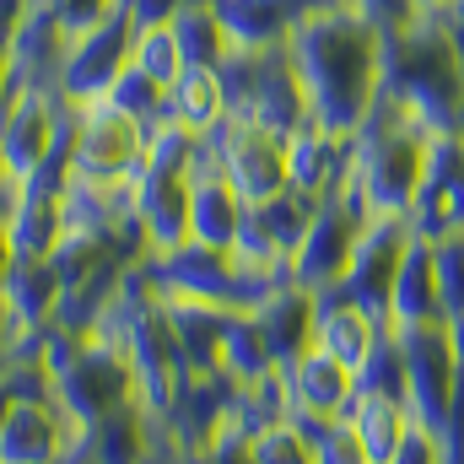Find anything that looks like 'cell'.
I'll return each mask as SVG.
<instances>
[{
  "label": "cell",
  "instance_id": "6da1fadb",
  "mask_svg": "<svg viewBox=\"0 0 464 464\" xmlns=\"http://www.w3.org/2000/svg\"><path fill=\"white\" fill-rule=\"evenodd\" d=\"M383 49H389V33L362 11H351L346 0L303 11V22L286 38V60L297 71L308 119L319 130L351 140L367 124L383 92Z\"/></svg>",
  "mask_w": 464,
  "mask_h": 464
},
{
  "label": "cell",
  "instance_id": "7a4b0ae2",
  "mask_svg": "<svg viewBox=\"0 0 464 464\" xmlns=\"http://www.w3.org/2000/svg\"><path fill=\"white\" fill-rule=\"evenodd\" d=\"M383 98L432 130H464V44L443 16H411L383 49Z\"/></svg>",
  "mask_w": 464,
  "mask_h": 464
},
{
  "label": "cell",
  "instance_id": "3957f363",
  "mask_svg": "<svg viewBox=\"0 0 464 464\" xmlns=\"http://www.w3.org/2000/svg\"><path fill=\"white\" fill-rule=\"evenodd\" d=\"M432 135L438 130L427 119H416L405 103L378 92L367 124L351 135V168H346V179L356 184V195L372 217H405L411 211V200L421 189Z\"/></svg>",
  "mask_w": 464,
  "mask_h": 464
},
{
  "label": "cell",
  "instance_id": "277c9868",
  "mask_svg": "<svg viewBox=\"0 0 464 464\" xmlns=\"http://www.w3.org/2000/svg\"><path fill=\"white\" fill-rule=\"evenodd\" d=\"M367 222H372V211L362 206L356 184L341 179V189L314 206L308 232L297 237V248H292V259H286V281L303 286V292H314V297H319V292H335V286L346 281L351 248H356V237H362Z\"/></svg>",
  "mask_w": 464,
  "mask_h": 464
},
{
  "label": "cell",
  "instance_id": "5b68a950",
  "mask_svg": "<svg viewBox=\"0 0 464 464\" xmlns=\"http://www.w3.org/2000/svg\"><path fill=\"white\" fill-rule=\"evenodd\" d=\"M222 76V98H227V114L259 119L281 135H292L303 119H308V103H303V87H297V71L286 60V49H232L227 60L217 65Z\"/></svg>",
  "mask_w": 464,
  "mask_h": 464
},
{
  "label": "cell",
  "instance_id": "8992f818",
  "mask_svg": "<svg viewBox=\"0 0 464 464\" xmlns=\"http://www.w3.org/2000/svg\"><path fill=\"white\" fill-rule=\"evenodd\" d=\"M71 173L92 184H135L146 173V124L98 103H71Z\"/></svg>",
  "mask_w": 464,
  "mask_h": 464
},
{
  "label": "cell",
  "instance_id": "52a82bcc",
  "mask_svg": "<svg viewBox=\"0 0 464 464\" xmlns=\"http://www.w3.org/2000/svg\"><path fill=\"white\" fill-rule=\"evenodd\" d=\"M222 168L232 189L243 195V206H259V200H276L286 189V135L259 124V119L227 114L211 135H200Z\"/></svg>",
  "mask_w": 464,
  "mask_h": 464
},
{
  "label": "cell",
  "instance_id": "ba28073f",
  "mask_svg": "<svg viewBox=\"0 0 464 464\" xmlns=\"http://www.w3.org/2000/svg\"><path fill=\"white\" fill-rule=\"evenodd\" d=\"M394 341H400V362H405V405H411L416 427L438 432L464 394V367H459V356H454L449 324L400 330Z\"/></svg>",
  "mask_w": 464,
  "mask_h": 464
},
{
  "label": "cell",
  "instance_id": "9c48e42d",
  "mask_svg": "<svg viewBox=\"0 0 464 464\" xmlns=\"http://www.w3.org/2000/svg\"><path fill=\"white\" fill-rule=\"evenodd\" d=\"M60 146H71V103L44 87H22L16 103L0 119V173L22 184L38 162H49Z\"/></svg>",
  "mask_w": 464,
  "mask_h": 464
},
{
  "label": "cell",
  "instance_id": "30bf717a",
  "mask_svg": "<svg viewBox=\"0 0 464 464\" xmlns=\"http://www.w3.org/2000/svg\"><path fill=\"white\" fill-rule=\"evenodd\" d=\"M130 38H135V22L124 16V5H119L114 16H103L98 27L71 33L54 92H60L65 103H98V98H109V87L119 82V71L130 65Z\"/></svg>",
  "mask_w": 464,
  "mask_h": 464
},
{
  "label": "cell",
  "instance_id": "8fae6325",
  "mask_svg": "<svg viewBox=\"0 0 464 464\" xmlns=\"http://www.w3.org/2000/svg\"><path fill=\"white\" fill-rule=\"evenodd\" d=\"M130 400H135V378H130L124 356H119L114 346H103V341H92V335H87L82 356L54 378V405H60L82 432L98 427L109 411L130 405Z\"/></svg>",
  "mask_w": 464,
  "mask_h": 464
},
{
  "label": "cell",
  "instance_id": "7c38bea8",
  "mask_svg": "<svg viewBox=\"0 0 464 464\" xmlns=\"http://www.w3.org/2000/svg\"><path fill=\"white\" fill-rule=\"evenodd\" d=\"M405 222L427 243H438L449 232H464V130H438L427 140L421 189H416Z\"/></svg>",
  "mask_w": 464,
  "mask_h": 464
},
{
  "label": "cell",
  "instance_id": "4fadbf2b",
  "mask_svg": "<svg viewBox=\"0 0 464 464\" xmlns=\"http://www.w3.org/2000/svg\"><path fill=\"white\" fill-rule=\"evenodd\" d=\"M411 222L405 217H372L362 237H356V248H351V270L346 281H341V292H346L351 303H362L378 324L389 319V292H394V270H400V259H405V248H411ZM389 330V324H383Z\"/></svg>",
  "mask_w": 464,
  "mask_h": 464
},
{
  "label": "cell",
  "instance_id": "5bb4252c",
  "mask_svg": "<svg viewBox=\"0 0 464 464\" xmlns=\"http://www.w3.org/2000/svg\"><path fill=\"white\" fill-rule=\"evenodd\" d=\"M82 427L54 400H11L0 421V464H65Z\"/></svg>",
  "mask_w": 464,
  "mask_h": 464
},
{
  "label": "cell",
  "instance_id": "9a60e30c",
  "mask_svg": "<svg viewBox=\"0 0 464 464\" xmlns=\"http://www.w3.org/2000/svg\"><path fill=\"white\" fill-rule=\"evenodd\" d=\"M243 211H248V206H243V195L222 179V168H217L211 146L200 140V157H195V168H189V243L232 254L237 227H243Z\"/></svg>",
  "mask_w": 464,
  "mask_h": 464
},
{
  "label": "cell",
  "instance_id": "2e32d148",
  "mask_svg": "<svg viewBox=\"0 0 464 464\" xmlns=\"http://www.w3.org/2000/svg\"><path fill=\"white\" fill-rule=\"evenodd\" d=\"M135 222L146 237V254H168L189 243V173L146 162V173L135 179Z\"/></svg>",
  "mask_w": 464,
  "mask_h": 464
},
{
  "label": "cell",
  "instance_id": "e0dca14e",
  "mask_svg": "<svg viewBox=\"0 0 464 464\" xmlns=\"http://www.w3.org/2000/svg\"><path fill=\"white\" fill-rule=\"evenodd\" d=\"M286 372V394H292V416H319V421H346V411L356 405V372L341 367L335 356H324L319 346H308Z\"/></svg>",
  "mask_w": 464,
  "mask_h": 464
},
{
  "label": "cell",
  "instance_id": "ac0fdd59",
  "mask_svg": "<svg viewBox=\"0 0 464 464\" xmlns=\"http://www.w3.org/2000/svg\"><path fill=\"white\" fill-rule=\"evenodd\" d=\"M351 168V140L319 130L314 119H303L292 135H286V189L308 195V200H324L341 189Z\"/></svg>",
  "mask_w": 464,
  "mask_h": 464
},
{
  "label": "cell",
  "instance_id": "d6986e66",
  "mask_svg": "<svg viewBox=\"0 0 464 464\" xmlns=\"http://www.w3.org/2000/svg\"><path fill=\"white\" fill-rule=\"evenodd\" d=\"M314 314H319V297L303 292V286H292V281H276L248 308V319L259 324V335H265V346L276 356V367H292L303 351L314 346Z\"/></svg>",
  "mask_w": 464,
  "mask_h": 464
},
{
  "label": "cell",
  "instance_id": "ffe728a7",
  "mask_svg": "<svg viewBox=\"0 0 464 464\" xmlns=\"http://www.w3.org/2000/svg\"><path fill=\"white\" fill-rule=\"evenodd\" d=\"M378 341H383V324H378V319H372L362 303H351L341 286H335V292H319V314H314V346L324 351V356H335L341 367L362 372Z\"/></svg>",
  "mask_w": 464,
  "mask_h": 464
},
{
  "label": "cell",
  "instance_id": "44dd1931",
  "mask_svg": "<svg viewBox=\"0 0 464 464\" xmlns=\"http://www.w3.org/2000/svg\"><path fill=\"white\" fill-rule=\"evenodd\" d=\"M394 335L400 330H421V324H449L443 319V297H438V265H432V243L411 237L400 270H394V292H389V319Z\"/></svg>",
  "mask_w": 464,
  "mask_h": 464
},
{
  "label": "cell",
  "instance_id": "7402d4cb",
  "mask_svg": "<svg viewBox=\"0 0 464 464\" xmlns=\"http://www.w3.org/2000/svg\"><path fill=\"white\" fill-rule=\"evenodd\" d=\"M151 449H157V416L140 400L109 411L98 427L76 438V454L87 464H151Z\"/></svg>",
  "mask_w": 464,
  "mask_h": 464
},
{
  "label": "cell",
  "instance_id": "603a6c76",
  "mask_svg": "<svg viewBox=\"0 0 464 464\" xmlns=\"http://www.w3.org/2000/svg\"><path fill=\"white\" fill-rule=\"evenodd\" d=\"M217 5V16H222V27H227L232 49H254V54H265V49H286V38H292V27L303 22V0H211Z\"/></svg>",
  "mask_w": 464,
  "mask_h": 464
},
{
  "label": "cell",
  "instance_id": "cb8c5ba5",
  "mask_svg": "<svg viewBox=\"0 0 464 464\" xmlns=\"http://www.w3.org/2000/svg\"><path fill=\"white\" fill-rule=\"evenodd\" d=\"M65 44H71V33L33 0V11L22 16V27L11 33V65H16V82L22 87H44V92H54V82H60V60H65Z\"/></svg>",
  "mask_w": 464,
  "mask_h": 464
},
{
  "label": "cell",
  "instance_id": "d4e9b609",
  "mask_svg": "<svg viewBox=\"0 0 464 464\" xmlns=\"http://www.w3.org/2000/svg\"><path fill=\"white\" fill-rule=\"evenodd\" d=\"M0 308L16 330H44L60 308V270L49 259H11L5 286H0Z\"/></svg>",
  "mask_w": 464,
  "mask_h": 464
},
{
  "label": "cell",
  "instance_id": "484cf974",
  "mask_svg": "<svg viewBox=\"0 0 464 464\" xmlns=\"http://www.w3.org/2000/svg\"><path fill=\"white\" fill-rule=\"evenodd\" d=\"M351 432L362 438V449H367V459L383 464L394 449H400V438L416 427V416H411V405L405 400H394V394H362L356 389V405L346 411Z\"/></svg>",
  "mask_w": 464,
  "mask_h": 464
},
{
  "label": "cell",
  "instance_id": "4316f807",
  "mask_svg": "<svg viewBox=\"0 0 464 464\" xmlns=\"http://www.w3.org/2000/svg\"><path fill=\"white\" fill-rule=\"evenodd\" d=\"M168 27H173L179 54H184L189 71H217L232 54V38L222 27V16H217V5H179V16Z\"/></svg>",
  "mask_w": 464,
  "mask_h": 464
},
{
  "label": "cell",
  "instance_id": "83f0119b",
  "mask_svg": "<svg viewBox=\"0 0 464 464\" xmlns=\"http://www.w3.org/2000/svg\"><path fill=\"white\" fill-rule=\"evenodd\" d=\"M168 119H179L195 135H211L227 119V98H222V76L217 71H184L168 87Z\"/></svg>",
  "mask_w": 464,
  "mask_h": 464
},
{
  "label": "cell",
  "instance_id": "f1b7e54d",
  "mask_svg": "<svg viewBox=\"0 0 464 464\" xmlns=\"http://www.w3.org/2000/svg\"><path fill=\"white\" fill-rule=\"evenodd\" d=\"M217 372H227L237 389H243V383H259L265 372H276V356H270L265 335H259V324H254L248 314H232L227 319V330H222V351H217Z\"/></svg>",
  "mask_w": 464,
  "mask_h": 464
},
{
  "label": "cell",
  "instance_id": "f546056e",
  "mask_svg": "<svg viewBox=\"0 0 464 464\" xmlns=\"http://www.w3.org/2000/svg\"><path fill=\"white\" fill-rule=\"evenodd\" d=\"M130 65H135L140 76H151L157 87H173V82L189 71L168 22H162V27H135V38H130Z\"/></svg>",
  "mask_w": 464,
  "mask_h": 464
},
{
  "label": "cell",
  "instance_id": "4dcf8cb0",
  "mask_svg": "<svg viewBox=\"0 0 464 464\" xmlns=\"http://www.w3.org/2000/svg\"><path fill=\"white\" fill-rule=\"evenodd\" d=\"M292 421L308 438V464H372L351 421H319V416H292Z\"/></svg>",
  "mask_w": 464,
  "mask_h": 464
},
{
  "label": "cell",
  "instance_id": "1f68e13d",
  "mask_svg": "<svg viewBox=\"0 0 464 464\" xmlns=\"http://www.w3.org/2000/svg\"><path fill=\"white\" fill-rule=\"evenodd\" d=\"M314 206L319 200H308V195H297V189H281L276 200H259V206H248L254 217H259V227L270 232V243L292 259V248H297V237L308 232V217H314Z\"/></svg>",
  "mask_w": 464,
  "mask_h": 464
},
{
  "label": "cell",
  "instance_id": "d6a6232c",
  "mask_svg": "<svg viewBox=\"0 0 464 464\" xmlns=\"http://www.w3.org/2000/svg\"><path fill=\"white\" fill-rule=\"evenodd\" d=\"M109 103L124 109L130 119H140V124H157V119H168V87H157L151 76H140L135 65H124L119 82L109 87Z\"/></svg>",
  "mask_w": 464,
  "mask_h": 464
},
{
  "label": "cell",
  "instance_id": "836d02e7",
  "mask_svg": "<svg viewBox=\"0 0 464 464\" xmlns=\"http://www.w3.org/2000/svg\"><path fill=\"white\" fill-rule=\"evenodd\" d=\"M356 389H362V394H394V400H405V362H400L394 330H383V341L372 346L367 367L356 372Z\"/></svg>",
  "mask_w": 464,
  "mask_h": 464
},
{
  "label": "cell",
  "instance_id": "e575fe53",
  "mask_svg": "<svg viewBox=\"0 0 464 464\" xmlns=\"http://www.w3.org/2000/svg\"><path fill=\"white\" fill-rule=\"evenodd\" d=\"M432 265H438V297H443V319L464 314V232H449L432 243Z\"/></svg>",
  "mask_w": 464,
  "mask_h": 464
},
{
  "label": "cell",
  "instance_id": "d590c367",
  "mask_svg": "<svg viewBox=\"0 0 464 464\" xmlns=\"http://www.w3.org/2000/svg\"><path fill=\"white\" fill-rule=\"evenodd\" d=\"M248 464H308V438L297 432V421H270L265 432H254Z\"/></svg>",
  "mask_w": 464,
  "mask_h": 464
},
{
  "label": "cell",
  "instance_id": "8d00e7d4",
  "mask_svg": "<svg viewBox=\"0 0 464 464\" xmlns=\"http://www.w3.org/2000/svg\"><path fill=\"white\" fill-rule=\"evenodd\" d=\"M38 5H44L65 33H87V27H98L103 16H114L124 0H38Z\"/></svg>",
  "mask_w": 464,
  "mask_h": 464
},
{
  "label": "cell",
  "instance_id": "74e56055",
  "mask_svg": "<svg viewBox=\"0 0 464 464\" xmlns=\"http://www.w3.org/2000/svg\"><path fill=\"white\" fill-rule=\"evenodd\" d=\"M383 464H443L438 432H427V427H411V432L400 438V449H394V454H389Z\"/></svg>",
  "mask_w": 464,
  "mask_h": 464
},
{
  "label": "cell",
  "instance_id": "f35d334b",
  "mask_svg": "<svg viewBox=\"0 0 464 464\" xmlns=\"http://www.w3.org/2000/svg\"><path fill=\"white\" fill-rule=\"evenodd\" d=\"M179 5H184V0H124V16H130L135 27H162V22L179 16Z\"/></svg>",
  "mask_w": 464,
  "mask_h": 464
},
{
  "label": "cell",
  "instance_id": "ab89813d",
  "mask_svg": "<svg viewBox=\"0 0 464 464\" xmlns=\"http://www.w3.org/2000/svg\"><path fill=\"white\" fill-rule=\"evenodd\" d=\"M16 92H22V82H16V65H11V49L0 44V119H5V109L16 103Z\"/></svg>",
  "mask_w": 464,
  "mask_h": 464
},
{
  "label": "cell",
  "instance_id": "60d3db41",
  "mask_svg": "<svg viewBox=\"0 0 464 464\" xmlns=\"http://www.w3.org/2000/svg\"><path fill=\"white\" fill-rule=\"evenodd\" d=\"M27 11H33V0H0V44H11V33L22 27Z\"/></svg>",
  "mask_w": 464,
  "mask_h": 464
},
{
  "label": "cell",
  "instance_id": "b9f144b4",
  "mask_svg": "<svg viewBox=\"0 0 464 464\" xmlns=\"http://www.w3.org/2000/svg\"><path fill=\"white\" fill-rule=\"evenodd\" d=\"M11 237H5V206H0V286H5V270H11Z\"/></svg>",
  "mask_w": 464,
  "mask_h": 464
},
{
  "label": "cell",
  "instance_id": "7bdbcfd3",
  "mask_svg": "<svg viewBox=\"0 0 464 464\" xmlns=\"http://www.w3.org/2000/svg\"><path fill=\"white\" fill-rule=\"evenodd\" d=\"M449 341H454V356H459V367H464V314L449 319Z\"/></svg>",
  "mask_w": 464,
  "mask_h": 464
},
{
  "label": "cell",
  "instance_id": "ee69618b",
  "mask_svg": "<svg viewBox=\"0 0 464 464\" xmlns=\"http://www.w3.org/2000/svg\"><path fill=\"white\" fill-rule=\"evenodd\" d=\"M449 5H459V0H416V11H421V16H443Z\"/></svg>",
  "mask_w": 464,
  "mask_h": 464
},
{
  "label": "cell",
  "instance_id": "f6af8a7d",
  "mask_svg": "<svg viewBox=\"0 0 464 464\" xmlns=\"http://www.w3.org/2000/svg\"><path fill=\"white\" fill-rule=\"evenodd\" d=\"M11 335H16V324L5 319V308H0V362H5V346H11Z\"/></svg>",
  "mask_w": 464,
  "mask_h": 464
}]
</instances>
